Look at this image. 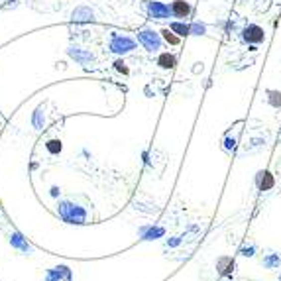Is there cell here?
<instances>
[{
    "label": "cell",
    "mask_w": 281,
    "mask_h": 281,
    "mask_svg": "<svg viewBox=\"0 0 281 281\" xmlns=\"http://www.w3.org/2000/svg\"><path fill=\"white\" fill-rule=\"evenodd\" d=\"M169 30H171V32H175L179 38L189 36V26H187L185 22H181V20H179V22H171V24H169Z\"/></svg>",
    "instance_id": "cell-11"
},
{
    "label": "cell",
    "mask_w": 281,
    "mask_h": 281,
    "mask_svg": "<svg viewBox=\"0 0 281 281\" xmlns=\"http://www.w3.org/2000/svg\"><path fill=\"white\" fill-rule=\"evenodd\" d=\"M114 65H116V69H118L120 73H124V75H128V67H126V63H124V61H120V59H118V61H116Z\"/></svg>",
    "instance_id": "cell-19"
},
{
    "label": "cell",
    "mask_w": 281,
    "mask_h": 281,
    "mask_svg": "<svg viewBox=\"0 0 281 281\" xmlns=\"http://www.w3.org/2000/svg\"><path fill=\"white\" fill-rule=\"evenodd\" d=\"M138 41L148 51H158V49H161V34L150 30V28H144V30L138 32Z\"/></svg>",
    "instance_id": "cell-2"
},
{
    "label": "cell",
    "mask_w": 281,
    "mask_h": 281,
    "mask_svg": "<svg viewBox=\"0 0 281 281\" xmlns=\"http://www.w3.org/2000/svg\"><path fill=\"white\" fill-rule=\"evenodd\" d=\"M45 148H47V152H51V154H59V152H61V142H59V140H49V142L45 144Z\"/></svg>",
    "instance_id": "cell-16"
},
{
    "label": "cell",
    "mask_w": 281,
    "mask_h": 281,
    "mask_svg": "<svg viewBox=\"0 0 281 281\" xmlns=\"http://www.w3.org/2000/svg\"><path fill=\"white\" fill-rule=\"evenodd\" d=\"M59 214L63 220L73 222V224H83L87 218V212L81 206L71 204V202H59Z\"/></svg>",
    "instance_id": "cell-1"
},
{
    "label": "cell",
    "mask_w": 281,
    "mask_h": 281,
    "mask_svg": "<svg viewBox=\"0 0 281 281\" xmlns=\"http://www.w3.org/2000/svg\"><path fill=\"white\" fill-rule=\"evenodd\" d=\"M204 32H206V28H204V24H201V22H193L189 26V34H193V36H202Z\"/></svg>",
    "instance_id": "cell-15"
},
{
    "label": "cell",
    "mask_w": 281,
    "mask_h": 281,
    "mask_svg": "<svg viewBox=\"0 0 281 281\" xmlns=\"http://www.w3.org/2000/svg\"><path fill=\"white\" fill-rule=\"evenodd\" d=\"M160 34H161V38L167 41V43H171V45H179V41H181L179 36H175V32H171L169 28H167V30H161Z\"/></svg>",
    "instance_id": "cell-13"
},
{
    "label": "cell",
    "mask_w": 281,
    "mask_h": 281,
    "mask_svg": "<svg viewBox=\"0 0 281 281\" xmlns=\"http://www.w3.org/2000/svg\"><path fill=\"white\" fill-rule=\"evenodd\" d=\"M163 234H165V230H163L161 226H144V228L140 230L142 240H158Z\"/></svg>",
    "instance_id": "cell-8"
},
{
    "label": "cell",
    "mask_w": 281,
    "mask_h": 281,
    "mask_svg": "<svg viewBox=\"0 0 281 281\" xmlns=\"http://www.w3.org/2000/svg\"><path fill=\"white\" fill-rule=\"evenodd\" d=\"M148 16L152 20H165L171 16V8L163 2H148Z\"/></svg>",
    "instance_id": "cell-6"
},
{
    "label": "cell",
    "mask_w": 281,
    "mask_h": 281,
    "mask_svg": "<svg viewBox=\"0 0 281 281\" xmlns=\"http://www.w3.org/2000/svg\"><path fill=\"white\" fill-rule=\"evenodd\" d=\"M136 47V41L128 36H114L110 40V51L118 53V55H124V53H130L132 49Z\"/></svg>",
    "instance_id": "cell-3"
},
{
    "label": "cell",
    "mask_w": 281,
    "mask_h": 281,
    "mask_svg": "<svg viewBox=\"0 0 281 281\" xmlns=\"http://www.w3.org/2000/svg\"><path fill=\"white\" fill-rule=\"evenodd\" d=\"M73 20L75 22H85V20H93V10L89 6H79L73 12Z\"/></svg>",
    "instance_id": "cell-10"
},
{
    "label": "cell",
    "mask_w": 281,
    "mask_h": 281,
    "mask_svg": "<svg viewBox=\"0 0 281 281\" xmlns=\"http://www.w3.org/2000/svg\"><path fill=\"white\" fill-rule=\"evenodd\" d=\"M41 124H43V118H41V110H36V112H34V126H36V128H41Z\"/></svg>",
    "instance_id": "cell-18"
},
{
    "label": "cell",
    "mask_w": 281,
    "mask_h": 281,
    "mask_svg": "<svg viewBox=\"0 0 281 281\" xmlns=\"http://www.w3.org/2000/svg\"><path fill=\"white\" fill-rule=\"evenodd\" d=\"M10 244L16 246V248H20V250H26V252L30 250V246L26 244V240L22 238V234H18V232H14V234L10 236Z\"/></svg>",
    "instance_id": "cell-12"
},
{
    "label": "cell",
    "mask_w": 281,
    "mask_h": 281,
    "mask_svg": "<svg viewBox=\"0 0 281 281\" xmlns=\"http://www.w3.org/2000/svg\"><path fill=\"white\" fill-rule=\"evenodd\" d=\"M67 53L75 59V61H79L81 65H87V63H93V53H89V51H83L81 47H69L67 49Z\"/></svg>",
    "instance_id": "cell-7"
},
{
    "label": "cell",
    "mask_w": 281,
    "mask_h": 281,
    "mask_svg": "<svg viewBox=\"0 0 281 281\" xmlns=\"http://www.w3.org/2000/svg\"><path fill=\"white\" fill-rule=\"evenodd\" d=\"M169 8H171V16L181 20V22H185L191 16V12H193V6L187 0H173Z\"/></svg>",
    "instance_id": "cell-4"
},
{
    "label": "cell",
    "mask_w": 281,
    "mask_h": 281,
    "mask_svg": "<svg viewBox=\"0 0 281 281\" xmlns=\"http://www.w3.org/2000/svg\"><path fill=\"white\" fill-rule=\"evenodd\" d=\"M268 100H270V104H272V106L280 108L281 106V93L280 91H268Z\"/></svg>",
    "instance_id": "cell-14"
},
{
    "label": "cell",
    "mask_w": 281,
    "mask_h": 281,
    "mask_svg": "<svg viewBox=\"0 0 281 281\" xmlns=\"http://www.w3.org/2000/svg\"><path fill=\"white\" fill-rule=\"evenodd\" d=\"M158 65L163 67V69H173V67L177 65V59H175V55H173V53L165 51V53H161L160 57H158Z\"/></svg>",
    "instance_id": "cell-9"
},
{
    "label": "cell",
    "mask_w": 281,
    "mask_h": 281,
    "mask_svg": "<svg viewBox=\"0 0 281 281\" xmlns=\"http://www.w3.org/2000/svg\"><path fill=\"white\" fill-rule=\"evenodd\" d=\"M242 38H244V41H248V43H262V41L266 40V32L258 24H248L242 30Z\"/></svg>",
    "instance_id": "cell-5"
},
{
    "label": "cell",
    "mask_w": 281,
    "mask_h": 281,
    "mask_svg": "<svg viewBox=\"0 0 281 281\" xmlns=\"http://www.w3.org/2000/svg\"><path fill=\"white\" fill-rule=\"evenodd\" d=\"M264 177H266V181H262V191H266V189H270L272 185H274V179H272V175L270 173H264Z\"/></svg>",
    "instance_id": "cell-17"
}]
</instances>
